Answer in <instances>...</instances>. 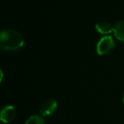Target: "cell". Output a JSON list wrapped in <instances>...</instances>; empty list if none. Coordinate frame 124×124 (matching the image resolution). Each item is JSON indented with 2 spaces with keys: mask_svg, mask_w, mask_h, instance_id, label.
<instances>
[{
  "mask_svg": "<svg viewBox=\"0 0 124 124\" xmlns=\"http://www.w3.org/2000/svg\"><path fill=\"white\" fill-rule=\"evenodd\" d=\"M114 35L117 40L124 43V20L120 21L114 26Z\"/></svg>",
  "mask_w": 124,
  "mask_h": 124,
  "instance_id": "obj_6",
  "label": "cell"
},
{
  "mask_svg": "<svg viewBox=\"0 0 124 124\" xmlns=\"http://www.w3.org/2000/svg\"><path fill=\"white\" fill-rule=\"evenodd\" d=\"M25 40L19 31L14 29H4L0 34V48L6 52H14L24 46Z\"/></svg>",
  "mask_w": 124,
  "mask_h": 124,
  "instance_id": "obj_1",
  "label": "cell"
},
{
  "mask_svg": "<svg viewBox=\"0 0 124 124\" xmlns=\"http://www.w3.org/2000/svg\"><path fill=\"white\" fill-rule=\"evenodd\" d=\"M122 101H123V104H124V95H123V98H122Z\"/></svg>",
  "mask_w": 124,
  "mask_h": 124,
  "instance_id": "obj_8",
  "label": "cell"
},
{
  "mask_svg": "<svg viewBox=\"0 0 124 124\" xmlns=\"http://www.w3.org/2000/svg\"><path fill=\"white\" fill-rule=\"evenodd\" d=\"M25 124H45V122L41 116L33 115L26 121Z\"/></svg>",
  "mask_w": 124,
  "mask_h": 124,
  "instance_id": "obj_7",
  "label": "cell"
},
{
  "mask_svg": "<svg viewBox=\"0 0 124 124\" xmlns=\"http://www.w3.org/2000/svg\"><path fill=\"white\" fill-rule=\"evenodd\" d=\"M95 29L98 32H100L102 35H109L114 31V26L109 22L101 21L95 25Z\"/></svg>",
  "mask_w": 124,
  "mask_h": 124,
  "instance_id": "obj_5",
  "label": "cell"
},
{
  "mask_svg": "<svg viewBox=\"0 0 124 124\" xmlns=\"http://www.w3.org/2000/svg\"><path fill=\"white\" fill-rule=\"evenodd\" d=\"M15 116H16V108L11 105H8L3 107L1 112H0L1 122L4 123H9V122H12Z\"/></svg>",
  "mask_w": 124,
  "mask_h": 124,
  "instance_id": "obj_4",
  "label": "cell"
},
{
  "mask_svg": "<svg viewBox=\"0 0 124 124\" xmlns=\"http://www.w3.org/2000/svg\"><path fill=\"white\" fill-rule=\"evenodd\" d=\"M116 43L113 38L109 35L101 38L96 45V51L100 55H106L115 48Z\"/></svg>",
  "mask_w": 124,
  "mask_h": 124,
  "instance_id": "obj_2",
  "label": "cell"
},
{
  "mask_svg": "<svg viewBox=\"0 0 124 124\" xmlns=\"http://www.w3.org/2000/svg\"><path fill=\"white\" fill-rule=\"evenodd\" d=\"M57 107H58V104H57L56 100H52V99L47 100L43 101L40 105V114L43 116H49L52 114L54 113L55 110H57Z\"/></svg>",
  "mask_w": 124,
  "mask_h": 124,
  "instance_id": "obj_3",
  "label": "cell"
}]
</instances>
